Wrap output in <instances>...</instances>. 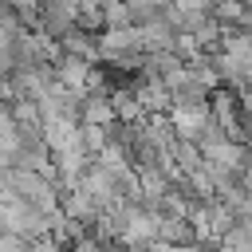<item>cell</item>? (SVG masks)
<instances>
[{
  "label": "cell",
  "instance_id": "4",
  "mask_svg": "<svg viewBox=\"0 0 252 252\" xmlns=\"http://www.w3.org/2000/svg\"><path fill=\"white\" fill-rule=\"evenodd\" d=\"M59 55H71V59H83V63H98V35H91V32H71V35H63L59 39Z\"/></svg>",
  "mask_w": 252,
  "mask_h": 252
},
{
  "label": "cell",
  "instance_id": "5",
  "mask_svg": "<svg viewBox=\"0 0 252 252\" xmlns=\"http://www.w3.org/2000/svg\"><path fill=\"white\" fill-rule=\"evenodd\" d=\"M110 122H114L110 94H83V106H79V126H110Z\"/></svg>",
  "mask_w": 252,
  "mask_h": 252
},
{
  "label": "cell",
  "instance_id": "3",
  "mask_svg": "<svg viewBox=\"0 0 252 252\" xmlns=\"http://www.w3.org/2000/svg\"><path fill=\"white\" fill-rule=\"evenodd\" d=\"M130 94L138 98V106H142L146 114H161V110H169V87L158 83V79L138 75V79L130 83Z\"/></svg>",
  "mask_w": 252,
  "mask_h": 252
},
{
  "label": "cell",
  "instance_id": "2",
  "mask_svg": "<svg viewBox=\"0 0 252 252\" xmlns=\"http://www.w3.org/2000/svg\"><path fill=\"white\" fill-rule=\"evenodd\" d=\"M205 126H209V102L205 106H189V110H169V130H173L177 142H193L197 146Z\"/></svg>",
  "mask_w": 252,
  "mask_h": 252
},
{
  "label": "cell",
  "instance_id": "6",
  "mask_svg": "<svg viewBox=\"0 0 252 252\" xmlns=\"http://www.w3.org/2000/svg\"><path fill=\"white\" fill-rule=\"evenodd\" d=\"M16 75V59H12V43L0 39V83H8Z\"/></svg>",
  "mask_w": 252,
  "mask_h": 252
},
{
  "label": "cell",
  "instance_id": "1",
  "mask_svg": "<svg viewBox=\"0 0 252 252\" xmlns=\"http://www.w3.org/2000/svg\"><path fill=\"white\" fill-rule=\"evenodd\" d=\"M79 24H75V4H39V20H35V32L47 35V39H63L71 35Z\"/></svg>",
  "mask_w": 252,
  "mask_h": 252
},
{
  "label": "cell",
  "instance_id": "8",
  "mask_svg": "<svg viewBox=\"0 0 252 252\" xmlns=\"http://www.w3.org/2000/svg\"><path fill=\"white\" fill-rule=\"evenodd\" d=\"M106 252H114V248H106Z\"/></svg>",
  "mask_w": 252,
  "mask_h": 252
},
{
  "label": "cell",
  "instance_id": "7",
  "mask_svg": "<svg viewBox=\"0 0 252 252\" xmlns=\"http://www.w3.org/2000/svg\"><path fill=\"white\" fill-rule=\"evenodd\" d=\"M236 98H240V114H244V118L252 122V87H248L244 94H236Z\"/></svg>",
  "mask_w": 252,
  "mask_h": 252
}]
</instances>
